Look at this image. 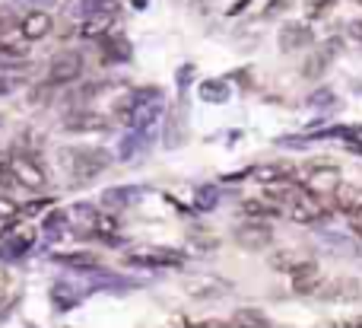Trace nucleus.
I'll list each match as a JSON object with an SVG mask.
<instances>
[{
	"label": "nucleus",
	"instance_id": "1",
	"mask_svg": "<svg viewBox=\"0 0 362 328\" xmlns=\"http://www.w3.org/2000/svg\"><path fill=\"white\" fill-rule=\"evenodd\" d=\"M64 166H67L70 179H74V185H86L93 182L95 176H102V172L108 169V163H112V157H108L105 150H99V147H76V150H64Z\"/></svg>",
	"mask_w": 362,
	"mask_h": 328
},
{
	"label": "nucleus",
	"instance_id": "2",
	"mask_svg": "<svg viewBox=\"0 0 362 328\" xmlns=\"http://www.w3.org/2000/svg\"><path fill=\"white\" fill-rule=\"evenodd\" d=\"M344 182L340 179V169L337 166H327V163H321V166H308L305 169V176H302V188H308L315 198H331L334 191H337V185Z\"/></svg>",
	"mask_w": 362,
	"mask_h": 328
},
{
	"label": "nucleus",
	"instance_id": "3",
	"mask_svg": "<svg viewBox=\"0 0 362 328\" xmlns=\"http://www.w3.org/2000/svg\"><path fill=\"white\" fill-rule=\"evenodd\" d=\"M124 261L134 268H181L185 265V255L175 252V249L146 246V249H137V252H127Z\"/></svg>",
	"mask_w": 362,
	"mask_h": 328
},
{
	"label": "nucleus",
	"instance_id": "4",
	"mask_svg": "<svg viewBox=\"0 0 362 328\" xmlns=\"http://www.w3.org/2000/svg\"><path fill=\"white\" fill-rule=\"evenodd\" d=\"M83 74V55L80 51H61L54 55L48 67V86H67V83L80 80Z\"/></svg>",
	"mask_w": 362,
	"mask_h": 328
},
{
	"label": "nucleus",
	"instance_id": "5",
	"mask_svg": "<svg viewBox=\"0 0 362 328\" xmlns=\"http://www.w3.org/2000/svg\"><path fill=\"white\" fill-rule=\"evenodd\" d=\"M315 297L325 300V303H356L362 297V287H359V281H353V278H334V281H325V284L315 290Z\"/></svg>",
	"mask_w": 362,
	"mask_h": 328
},
{
	"label": "nucleus",
	"instance_id": "6",
	"mask_svg": "<svg viewBox=\"0 0 362 328\" xmlns=\"http://www.w3.org/2000/svg\"><path fill=\"white\" fill-rule=\"evenodd\" d=\"M10 172L23 188H32V191L45 188V169L35 163V157H29V153H16V157L10 159Z\"/></svg>",
	"mask_w": 362,
	"mask_h": 328
},
{
	"label": "nucleus",
	"instance_id": "7",
	"mask_svg": "<svg viewBox=\"0 0 362 328\" xmlns=\"http://www.w3.org/2000/svg\"><path fill=\"white\" fill-rule=\"evenodd\" d=\"M270 239H274V230L267 227L264 220H248L235 230V242L248 252H257V249H267Z\"/></svg>",
	"mask_w": 362,
	"mask_h": 328
},
{
	"label": "nucleus",
	"instance_id": "8",
	"mask_svg": "<svg viewBox=\"0 0 362 328\" xmlns=\"http://www.w3.org/2000/svg\"><path fill=\"white\" fill-rule=\"evenodd\" d=\"M337 48H340L337 38H331V42L318 45V48H315L312 55L305 57V64H302V74H305L308 80H318V77L325 74L327 67H331V61H334V55H337Z\"/></svg>",
	"mask_w": 362,
	"mask_h": 328
},
{
	"label": "nucleus",
	"instance_id": "9",
	"mask_svg": "<svg viewBox=\"0 0 362 328\" xmlns=\"http://www.w3.org/2000/svg\"><path fill=\"white\" fill-rule=\"evenodd\" d=\"M289 278H293V290L302 293V297H315V290L321 287V271L312 259H305L299 268H293Z\"/></svg>",
	"mask_w": 362,
	"mask_h": 328
},
{
	"label": "nucleus",
	"instance_id": "10",
	"mask_svg": "<svg viewBox=\"0 0 362 328\" xmlns=\"http://www.w3.org/2000/svg\"><path fill=\"white\" fill-rule=\"evenodd\" d=\"M32 242H35V236H32L29 230H6L4 242H0V259H6V261L23 259L32 249Z\"/></svg>",
	"mask_w": 362,
	"mask_h": 328
},
{
	"label": "nucleus",
	"instance_id": "11",
	"mask_svg": "<svg viewBox=\"0 0 362 328\" xmlns=\"http://www.w3.org/2000/svg\"><path fill=\"white\" fill-rule=\"evenodd\" d=\"M51 29H54V23H51V16L45 10H32L19 19V35H23V42H38V38H45Z\"/></svg>",
	"mask_w": 362,
	"mask_h": 328
},
{
	"label": "nucleus",
	"instance_id": "12",
	"mask_svg": "<svg viewBox=\"0 0 362 328\" xmlns=\"http://www.w3.org/2000/svg\"><path fill=\"white\" fill-rule=\"evenodd\" d=\"M95 220H99V210L93 204H74V210H67V223L74 236H95Z\"/></svg>",
	"mask_w": 362,
	"mask_h": 328
},
{
	"label": "nucleus",
	"instance_id": "13",
	"mask_svg": "<svg viewBox=\"0 0 362 328\" xmlns=\"http://www.w3.org/2000/svg\"><path fill=\"white\" fill-rule=\"evenodd\" d=\"M108 118L105 115H95V112H74L64 118V131L70 134H89V131H105Z\"/></svg>",
	"mask_w": 362,
	"mask_h": 328
},
{
	"label": "nucleus",
	"instance_id": "14",
	"mask_svg": "<svg viewBox=\"0 0 362 328\" xmlns=\"http://www.w3.org/2000/svg\"><path fill=\"white\" fill-rule=\"evenodd\" d=\"M83 297H86V290H83L74 278H64V281H57V284L51 287V300H54L57 310H74Z\"/></svg>",
	"mask_w": 362,
	"mask_h": 328
},
{
	"label": "nucleus",
	"instance_id": "15",
	"mask_svg": "<svg viewBox=\"0 0 362 328\" xmlns=\"http://www.w3.org/2000/svg\"><path fill=\"white\" fill-rule=\"evenodd\" d=\"M115 16L118 13H112V10H93V13H86L83 16V38H102V35H108L112 32V23H115Z\"/></svg>",
	"mask_w": 362,
	"mask_h": 328
},
{
	"label": "nucleus",
	"instance_id": "16",
	"mask_svg": "<svg viewBox=\"0 0 362 328\" xmlns=\"http://www.w3.org/2000/svg\"><path fill=\"white\" fill-rule=\"evenodd\" d=\"M334 208L337 210H344V214H359L362 210V188L359 185H350V182H340L337 185V191H334Z\"/></svg>",
	"mask_w": 362,
	"mask_h": 328
},
{
	"label": "nucleus",
	"instance_id": "17",
	"mask_svg": "<svg viewBox=\"0 0 362 328\" xmlns=\"http://www.w3.org/2000/svg\"><path fill=\"white\" fill-rule=\"evenodd\" d=\"M131 57V42H127L124 35H118V32H108V35H102V61L105 64H121Z\"/></svg>",
	"mask_w": 362,
	"mask_h": 328
},
{
	"label": "nucleus",
	"instance_id": "18",
	"mask_svg": "<svg viewBox=\"0 0 362 328\" xmlns=\"http://www.w3.org/2000/svg\"><path fill=\"white\" fill-rule=\"evenodd\" d=\"M140 195H144V188L121 185V188H108L105 195H102V204H105V208H112V210H121V208H131V204H137Z\"/></svg>",
	"mask_w": 362,
	"mask_h": 328
},
{
	"label": "nucleus",
	"instance_id": "19",
	"mask_svg": "<svg viewBox=\"0 0 362 328\" xmlns=\"http://www.w3.org/2000/svg\"><path fill=\"white\" fill-rule=\"evenodd\" d=\"M51 261H57L64 268H74V271H93V268H99V259L93 252H57V255H51Z\"/></svg>",
	"mask_w": 362,
	"mask_h": 328
},
{
	"label": "nucleus",
	"instance_id": "20",
	"mask_svg": "<svg viewBox=\"0 0 362 328\" xmlns=\"http://www.w3.org/2000/svg\"><path fill=\"white\" fill-rule=\"evenodd\" d=\"M302 45H312V29H308V26L293 23L280 32V48L283 51H296V48H302Z\"/></svg>",
	"mask_w": 362,
	"mask_h": 328
},
{
	"label": "nucleus",
	"instance_id": "21",
	"mask_svg": "<svg viewBox=\"0 0 362 328\" xmlns=\"http://www.w3.org/2000/svg\"><path fill=\"white\" fill-rule=\"evenodd\" d=\"M42 230H45V236H48L51 242H54V239H61V236L70 230V223H67V210H51V214L45 217Z\"/></svg>",
	"mask_w": 362,
	"mask_h": 328
},
{
	"label": "nucleus",
	"instance_id": "22",
	"mask_svg": "<svg viewBox=\"0 0 362 328\" xmlns=\"http://www.w3.org/2000/svg\"><path fill=\"white\" fill-rule=\"evenodd\" d=\"M200 99L204 102H226L229 99V83L226 80H206V83H200Z\"/></svg>",
	"mask_w": 362,
	"mask_h": 328
},
{
	"label": "nucleus",
	"instance_id": "23",
	"mask_svg": "<svg viewBox=\"0 0 362 328\" xmlns=\"http://www.w3.org/2000/svg\"><path fill=\"white\" fill-rule=\"evenodd\" d=\"M144 144H146V131H131L124 140H121L118 157H121V159H134L140 150H144Z\"/></svg>",
	"mask_w": 362,
	"mask_h": 328
},
{
	"label": "nucleus",
	"instance_id": "24",
	"mask_svg": "<svg viewBox=\"0 0 362 328\" xmlns=\"http://www.w3.org/2000/svg\"><path fill=\"white\" fill-rule=\"evenodd\" d=\"M232 322H235V328H270V322L257 310H238Z\"/></svg>",
	"mask_w": 362,
	"mask_h": 328
},
{
	"label": "nucleus",
	"instance_id": "25",
	"mask_svg": "<svg viewBox=\"0 0 362 328\" xmlns=\"http://www.w3.org/2000/svg\"><path fill=\"white\" fill-rule=\"evenodd\" d=\"M331 6H334V0H305V16L308 19H321V16L331 13Z\"/></svg>",
	"mask_w": 362,
	"mask_h": 328
},
{
	"label": "nucleus",
	"instance_id": "26",
	"mask_svg": "<svg viewBox=\"0 0 362 328\" xmlns=\"http://www.w3.org/2000/svg\"><path fill=\"white\" fill-rule=\"evenodd\" d=\"M10 32H19V16L13 10H0V38H6Z\"/></svg>",
	"mask_w": 362,
	"mask_h": 328
},
{
	"label": "nucleus",
	"instance_id": "27",
	"mask_svg": "<svg viewBox=\"0 0 362 328\" xmlns=\"http://www.w3.org/2000/svg\"><path fill=\"white\" fill-rule=\"evenodd\" d=\"M219 204V195H216V188H210V185H204V188L197 191V208L200 210H213Z\"/></svg>",
	"mask_w": 362,
	"mask_h": 328
},
{
	"label": "nucleus",
	"instance_id": "28",
	"mask_svg": "<svg viewBox=\"0 0 362 328\" xmlns=\"http://www.w3.org/2000/svg\"><path fill=\"white\" fill-rule=\"evenodd\" d=\"M16 217H19V204L13 201V198L0 195V223H10V220H16Z\"/></svg>",
	"mask_w": 362,
	"mask_h": 328
},
{
	"label": "nucleus",
	"instance_id": "29",
	"mask_svg": "<svg viewBox=\"0 0 362 328\" xmlns=\"http://www.w3.org/2000/svg\"><path fill=\"white\" fill-rule=\"evenodd\" d=\"M325 242L331 246V252H344V255H356V249L350 246L346 239H337V236H325Z\"/></svg>",
	"mask_w": 362,
	"mask_h": 328
},
{
	"label": "nucleus",
	"instance_id": "30",
	"mask_svg": "<svg viewBox=\"0 0 362 328\" xmlns=\"http://www.w3.org/2000/svg\"><path fill=\"white\" fill-rule=\"evenodd\" d=\"M308 102H312V106H318V108H325V106H331V102H334V93H327V89H321V93H318V96H312V99H308Z\"/></svg>",
	"mask_w": 362,
	"mask_h": 328
},
{
	"label": "nucleus",
	"instance_id": "31",
	"mask_svg": "<svg viewBox=\"0 0 362 328\" xmlns=\"http://www.w3.org/2000/svg\"><path fill=\"white\" fill-rule=\"evenodd\" d=\"M350 227H353V233H356L359 239H362V210H359V214H353V217H350Z\"/></svg>",
	"mask_w": 362,
	"mask_h": 328
},
{
	"label": "nucleus",
	"instance_id": "32",
	"mask_svg": "<svg viewBox=\"0 0 362 328\" xmlns=\"http://www.w3.org/2000/svg\"><path fill=\"white\" fill-rule=\"evenodd\" d=\"M51 201H32V204H25V214H38L42 208H48Z\"/></svg>",
	"mask_w": 362,
	"mask_h": 328
},
{
	"label": "nucleus",
	"instance_id": "33",
	"mask_svg": "<svg viewBox=\"0 0 362 328\" xmlns=\"http://www.w3.org/2000/svg\"><path fill=\"white\" fill-rule=\"evenodd\" d=\"M334 328H362V319H344V322H334Z\"/></svg>",
	"mask_w": 362,
	"mask_h": 328
},
{
	"label": "nucleus",
	"instance_id": "34",
	"mask_svg": "<svg viewBox=\"0 0 362 328\" xmlns=\"http://www.w3.org/2000/svg\"><path fill=\"white\" fill-rule=\"evenodd\" d=\"M185 328H226L223 322H210V319H206V322H194V325H185Z\"/></svg>",
	"mask_w": 362,
	"mask_h": 328
},
{
	"label": "nucleus",
	"instance_id": "35",
	"mask_svg": "<svg viewBox=\"0 0 362 328\" xmlns=\"http://www.w3.org/2000/svg\"><path fill=\"white\" fill-rule=\"evenodd\" d=\"M4 172H10V157L0 150V176H4Z\"/></svg>",
	"mask_w": 362,
	"mask_h": 328
},
{
	"label": "nucleus",
	"instance_id": "36",
	"mask_svg": "<svg viewBox=\"0 0 362 328\" xmlns=\"http://www.w3.org/2000/svg\"><path fill=\"white\" fill-rule=\"evenodd\" d=\"M13 86H16V83H13V80H0V96L13 93Z\"/></svg>",
	"mask_w": 362,
	"mask_h": 328
},
{
	"label": "nucleus",
	"instance_id": "37",
	"mask_svg": "<svg viewBox=\"0 0 362 328\" xmlns=\"http://www.w3.org/2000/svg\"><path fill=\"white\" fill-rule=\"evenodd\" d=\"M350 32H353L356 38H362V19H353V23H350Z\"/></svg>",
	"mask_w": 362,
	"mask_h": 328
},
{
	"label": "nucleus",
	"instance_id": "38",
	"mask_svg": "<svg viewBox=\"0 0 362 328\" xmlns=\"http://www.w3.org/2000/svg\"><path fill=\"white\" fill-rule=\"evenodd\" d=\"M350 137L356 140V144H359V150H362V128H359V131H350Z\"/></svg>",
	"mask_w": 362,
	"mask_h": 328
},
{
	"label": "nucleus",
	"instance_id": "39",
	"mask_svg": "<svg viewBox=\"0 0 362 328\" xmlns=\"http://www.w3.org/2000/svg\"><path fill=\"white\" fill-rule=\"evenodd\" d=\"M353 4H359V6H362V0H353Z\"/></svg>",
	"mask_w": 362,
	"mask_h": 328
}]
</instances>
